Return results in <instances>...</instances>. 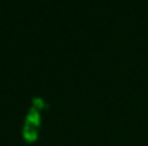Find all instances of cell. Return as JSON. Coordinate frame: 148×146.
<instances>
[{
	"mask_svg": "<svg viewBox=\"0 0 148 146\" xmlns=\"http://www.w3.org/2000/svg\"><path fill=\"white\" fill-rule=\"evenodd\" d=\"M47 103L43 102L41 96H35L33 98V103L26 113V119H24V126H23V138L28 141V143H35L38 138V131H40V117H41V112Z\"/></svg>",
	"mask_w": 148,
	"mask_h": 146,
	"instance_id": "obj_1",
	"label": "cell"
}]
</instances>
